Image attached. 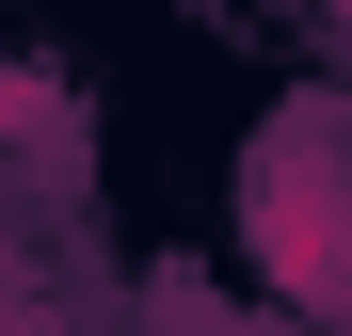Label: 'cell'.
<instances>
[{
	"mask_svg": "<svg viewBox=\"0 0 352 336\" xmlns=\"http://www.w3.org/2000/svg\"><path fill=\"white\" fill-rule=\"evenodd\" d=\"M256 240H272V272L305 304H352V128L336 112H305V128L256 160Z\"/></svg>",
	"mask_w": 352,
	"mask_h": 336,
	"instance_id": "obj_1",
	"label": "cell"
}]
</instances>
